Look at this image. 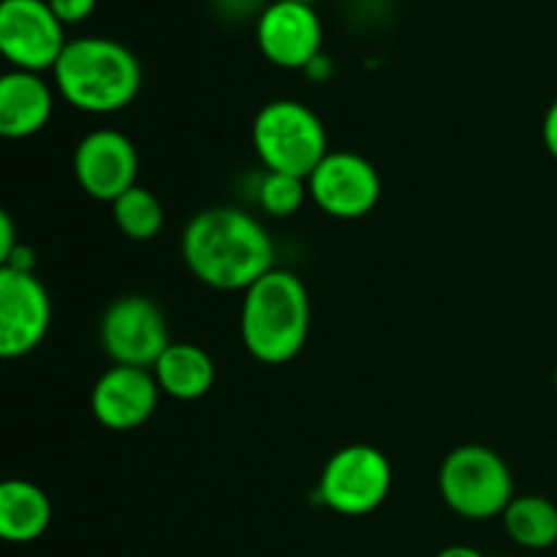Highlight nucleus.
Segmentation results:
<instances>
[{
	"label": "nucleus",
	"instance_id": "nucleus-18",
	"mask_svg": "<svg viewBox=\"0 0 557 557\" xmlns=\"http://www.w3.org/2000/svg\"><path fill=\"white\" fill-rule=\"evenodd\" d=\"M112 218L123 237L134 239V243L156 239L161 234L163 221H166L161 199L145 185H134L131 190H125L112 205Z\"/></svg>",
	"mask_w": 557,
	"mask_h": 557
},
{
	"label": "nucleus",
	"instance_id": "nucleus-1",
	"mask_svg": "<svg viewBox=\"0 0 557 557\" xmlns=\"http://www.w3.org/2000/svg\"><path fill=\"white\" fill-rule=\"evenodd\" d=\"M183 259L190 275L215 292H248L275 270V245L259 218L237 207H210L188 221Z\"/></svg>",
	"mask_w": 557,
	"mask_h": 557
},
{
	"label": "nucleus",
	"instance_id": "nucleus-21",
	"mask_svg": "<svg viewBox=\"0 0 557 557\" xmlns=\"http://www.w3.org/2000/svg\"><path fill=\"white\" fill-rule=\"evenodd\" d=\"M16 248H20V245H16L14 239V223H11L9 212H3V215H0V267L14 256Z\"/></svg>",
	"mask_w": 557,
	"mask_h": 557
},
{
	"label": "nucleus",
	"instance_id": "nucleus-25",
	"mask_svg": "<svg viewBox=\"0 0 557 557\" xmlns=\"http://www.w3.org/2000/svg\"><path fill=\"white\" fill-rule=\"evenodd\" d=\"M555 389H557V368H555Z\"/></svg>",
	"mask_w": 557,
	"mask_h": 557
},
{
	"label": "nucleus",
	"instance_id": "nucleus-4",
	"mask_svg": "<svg viewBox=\"0 0 557 557\" xmlns=\"http://www.w3.org/2000/svg\"><path fill=\"white\" fill-rule=\"evenodd\" d=\"M250 141L267 172L308 180L330 152V139L319 114L302 101L277 98L253 117Z\"/></svg>",
	"mask_w": 557,
	"mask_h": 557
},
{
	"label": "nucleus",
	"instance_id": "nucleus-15",
	"mask_svg": "<svg viewBox=\"0 0 557 557\" xmlns=\"http://www.w3.org/2000/svg\"><path fill=\"white\" fill-rule=\"evenodd\" d=\"M161 395L190 403L205 397L215 386V362L196 343H172L152 368Z\"/></svg>",
	"mask_w": 557,
	"mask_h": 557
},
{
	"label": "nucleus",
	"instance_id": "nucleus-13",
	"mask_svg": "<svg viewBox=\"0 0 557 557\" xmlns=\"http://www.w3.org/2000/svg\"><path fill=\"white\" fill-rule=\"evenodd\" d=\"M158 400L161 386L152 370L114 364L92 386L90 408L98 424L114 433H128L156 413Z\"/></svg>",
	"mask_w": 557,
	"mask_h": 557
},
{
	"label": "nucleus",
	"instance_id": "nucleus-16",
	"mask_svg": "<svg viewBox=\"0 0 557 557\" xmlns=\"http://www.w3.org/2000/svg\"><path fill=\"white\" fill-rule=\"evenodd\" d=\"M52 504L38 484L9 479L0 487V536L9 544H30L49 531Z\"/></svg>",
	"mask_w": 557,
	"mask_h": 557
},
{
	"label": "nucleus",
	"instance_id": "nucleus-9",
	"mask_svg": "<svg viewBox=\"0 0 557 557\" xmlns=\"http://www.w3.org/2000/svg\"><path fill=\"white\" fill-rule=\"evenodd\" d=\"M308 194L324 215L359 221L370 215L381 199L379 169L359 152L330 150L308 177Z\"/></svg>",
	"mask_w": 557,
	"mask_h": 557
},
{
	"label": "nucleus",
	"instance_id": "nucleus-14",
	"mask_svg": "<svg viewBox=\"0 0 557 557\" xmlns=\"http://www.w3.org/2000/svg\"><path fill=\"white\" fill-rule=\"evenodd\" d=\"M54 112V92L41 74L5 71L0 76V134L27 139L47 128Z\"/></svg>",
	"mask_w": 557,
	"mask_h": 557
},
{
	"label": "nucleus",
	"instance_id": "nucleus-23",
	"mask_svg": "<svg viewBox=\"0 0 557 557\" xmlns=\"http://www.w3.org/2000/svg\"><path fill=\"white\" fill-rule=\"evenodd\" d=\"M435 557H487V555L479 553L476 547H468V544H451V547L441 549Z\"/></svg>",
	"mask_w": 557,
	"mask_h": 557
},
{
	"label": "nucleus",
	"instance_id": "nucleus-6",
	"mask_svg": "<svg viewBox=\"0 0 557 557\" xmlns=\"http://www.w3.org/2000/svg\"><path fill=\"white\" fill-rule=\"evenodd\" d=\"M392 490V462L381 449L351 444L326 460L319 479V498L343 517H364L379 509Z\"/></svg>",
	"mask_w": 557,
	"mask_h": 557
},
{
	"label": "nucleus",
	"instance_id": "nucleus-17",
	"mask_svg": "<svg viewBox=\"0 0 557 557\" xmlns=\"http://www.w3.org/2000/svg\"><path fill=\"white\" fill-rule=\"evenodd\" d=\"M504 528L517 547L549 549L557 544V506L544 495H515L504 511Z\"/></svg>",
	"mask_w": 557,
	"mask_h": 557
},
{
	"label": "nucleus",
	"instance_id": "nucleus-5",
	"mask_svg": "<svg viewBox=\"0 0 557 557\" xmlns=\"http://www.w3.org/2000/svg\"><path fill=\"white\" fill-rule=\"evenodd\" d=\"M441 498L455 515L466 520H493L504 517L515 500V479L498 451L482 444L457 446L441 462Z\"/></svg>",
	"mask_w": 557,
	"mask_h": 557
},
{
	"label": "nucleus",
	"instance_id": "nucleus-22",
	"mask_svg": "<svg viewBox=\"0 0 557 557\" xmlns=\"http://www.w3.org/2000/svg\"><path fill=\"white\" fill-rule=\"evenodd\" d=\"M542 136H544V147L549 150V156L557 158V98L549 103L547 114H544Z\"/></svg>",
	"mask_w": 557,
	"mask_h": 557
},
{
	"label": "nucleus",
	"instance_id": "nucleus-19",
	"mask_svg": "<svg viewBox=\"0 0 557 557\" xmlns=\"http://www.w3.org/2000/svg\"><path fill=\"white\" fill-rule=\"evenodd\" d=\"M308 196V180L294 174L267 172L259 185V207L272 218L297 215Z\"/></svg>",
	"mask_w": 557,
	"mask_h": 557
},
{
	"label": "nucleus",
	"instance_id": "nucleus-2",
	"mask_svg": "<svg viewBox=\"0 0 557 557\" xmlns=\"http://www.w3.org/2000/svg\"><path fill=\"white\" fill-rule=\"evenodd\" d=\"M54 87L74 109L114 114L136 101L141 65L125 44L103 36L74 38L52 69Z\"/></svg>",
	"mask_w": 557,
	"mask_h": 557
},
{
	"label": "nucleus",
	"instance_id": "nucleus-10",
	"mask_svg": "<svg viewBox=\"0 0 557 557\" xmlns=\"http://www.w3.org/2000/svg\"><path fill=\"white\" fill-rule=\"evenodd\" d=\"M52 324V299L33 270L0 267V357L36 351Z\"/></svg>",
	"mask_w": 557,
	"mask_h": 557
},
{
	"label": "nucleus",
	"instance_id": "nucleus-7",
	"mask_svg": "<svg viewBox=\"0 0 557 557\" xmlns=\"http://www.w3.org/2000/svg\"><path fill=\"white\" fill-rule=\"evenodd\" d=\"M101 348L114 364L125 368H156L158 359L172 346L169 324L156 299L125 294L114 299L98 326Z\"/></svg>",
	"mask_w": 557,
	"mask_h": 557
},
{
	"label": "nucleus",
	"instance_id": "nucleus-8",
	"mask_svg": "<svg viewBox=\"0 0 557 557\" xmlns=\"http://www.w3.org/2000/svg\"><path fill=\"white\" fill-rule=\"evenodd\" d=\"M65 25L47 0H3L0 5V52L11 69L44 74L63 54Z\"/></svg>",
	"mask_w": 557,
	"mask_h": 557
},
{
	"label": "nucleus",
	"instance_id": "nucleus-11",
	"mask_svg": "<svg viewBox=\"0 0 557 557\" xmlns=\"http://www.w3.org/2000/svg\"><path fill=\"white\" fill-rule=\"evenodd\" d=\"M74 177L90 199L114 205L139 177V152L125 134L98 128L82 136L74 150Z\"/></svg>",
	"mask_w": 557,
	"mask_h": 557
},
{
	"label": "nucleus",
	"instance_id": "nucleus-12",
	"mask_svg": "<svg viewBox=\"0 0 557 557\" xmlns=\"http://www.w3.org/2000/svg\"><path fill=\"white\" fill-rule=\"evenodd\" d=\"M256 41L272 65L305 71L321 54L324 25L313 5L272 0L256 22Z\"/></svg>",
	"mask_w": 557,
	"mask_h": 557
},
{
	"label": "nucleus",
	"instance_id": "nucleus-3",
	"mask_svg": "<svg viewBox=\"0 0 557 557\" xmlns=\"http://www.w3.org/2000/svg\"><path fill=\"white\" fill-rule=\"evenodd\" d=\"M239 335L261 364H286L305 348L310 335V297L299 275L267 272L245 292Z\"/></svg>",
	"mask_w": 557,
	"mask_h": 557
},
{
	"label": "nucleus",
	"instance_id": "nucleus-24",
	"mask_svg": "<svg viewBox=\"0 0 557 557\" xmlns=\"http://www.w3.org/2000/svg\"><path fill=\"white\" fill-rule=\"evenodd\" d=\"M286 3H305V5H313L315 0H286Z\"/></svg>",
	"mask_w": 557,
	"mask_h": 557
},
{
	"label": "nucleus",
	"instance_id": "nucleus-20",
	"mask_svg": "<svg viewBox=\"0 0 557 557\" xmlns=\"http://www.w3.org/2000/svg\"><path fill=\"white\" fill-rule=\"evenodd\" d=\"M47 3L49 9L54 11V16L69 27V25H79V22H85L87 16H92L98 0H47Z\"/></svg>",
	"mask_w": 557,
	"mask_h": 557
}]
</instances>
